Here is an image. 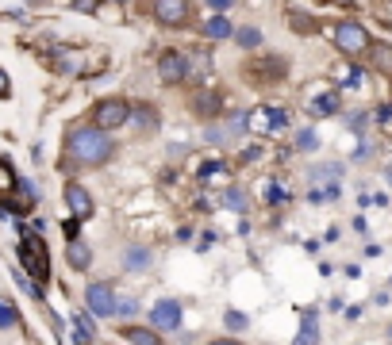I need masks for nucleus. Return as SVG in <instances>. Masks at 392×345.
I'll list each match as a JSON object with an SVG mask.
<instances>
[{"label": "nucleus", "instance_id": "34", "mask_svg": "<svg viewBox=\"0 0 392 345\" xmlns=\"http://www.w3.org/2000/svg\"><path fill=\"white\" fill-rule=\"evenodd\" d=\"M97 4H100V0H73V8H77V12H97Z\"/></svg>", "mask_w": 392, "mask_h": 345}, {"label": "nucleus", "instance_id": "26", "mask_svg": "<svg viewBox=\"0 0 392 345\" xmlns=\"http://www.w3.org/2000/svg\"><path fill=\"white\" fill-rule=\"evenodd\" d=\"M223 203H227V207H235V211H246V196H243V192H235V188L223 196Z\"/></svg>", "mask_w": 392, "mask_h": 345}, {"label": "nucleus", "instance_id": "30", "mask_svg": "<svg viewBox=\"0 0 392 345\" xmlns=\"http://www.w3.org/2000/svg\"><path fill=\"white\" fill-rule=\"evenodd\" d=\"M265 200H269V203H281V200H284V192L277 188V184H265Z\"/></svg>", "mask_w": 392, "mask_h": 345}, {"label": "nucleus", "instance_id": "4", "mask_svg": "<svg viewBox=\"0 0 392 345\" xmlns=\"http://www.w3.org/2000/svg\"><path fill=\"white\" fill-rule=\"evenodd\" d=\"M131 119V100L127 96H104L97 107H93V127H100V131H119V127Z\"/></svg>", "mask_w": 392, "mask_h": 345}, {"label": "nucleus", "instance_id": "1", "mask_svg": "<svg viewBox=\"0 0 392 345\" xmlns=\"http://www.w3.org/2000/svg\"><path fill=\"white\" fill-rule=\"evenodd\" d=\"M116 153V146H112V138L100 127H73V131L66 134V162L73 165H104Z\"/></svg>", "mask_w": 392, "mask_h": 345}, {"label": "nucleus", "instance_id": "36", "mask_svg": "<svg viewBox=\"0 0 392 345\" xmlns=\"http://www.w3.org/2000/svg\"><path fill=\"white\" fill-rule=\"evenodd\" d=\"M389 345H392V326H389Z\"/></svg>", "mask_w": 392, "mask_h": 345}, {"label": "nucleus", "instance_id": "22", "mask_svg": "<svg viewBox=\"0 0 392 345\" xmlns=\"http://www.w3.org/2000/svg\"><path fill=\"white\" fill-rule=\"evenodd\" d=\"M73 326H77V342L81 345L93 342V318H88L85 311H81V315H73Z\"/></svg>", "mask_w": 392, "mask_h": 345}, {"label": "nucleus", "instance_id": "32", "mask_svg": "<svg viewBox=\"0 0 392 345\" xmlns=\"http://www.w3.org/2000/svg\"><path fill=\"white\" fill-rule=\"evenodd\" d=\"M296 146H300V150H315V134H312V131H304L300 138H296Z\"/></svg>", "mask_w": 392, "mask_h": 345}, {"label": "nucleus", "instance_id": "33", "mask_svg": "<svg viewBox=\"0 0 392 345\" xmlns=\"http://www.w3.org/2000/svg\"><path fill=\"white\" fill-rule=\"evenodd\" d=\"M8 96H12V81H8V73L0 69V100H8Z\"/></svg>", "mask_w": 392, "mask_h": 345}, {"label": "nucleus", "instance_id": "16", "mask_svg": "<svg viewBox=\"0 0 392 345\" xmlns=\"http://www.w3.org/2000/svg\"><path fill=\"white\" fill-rule=\"evenodd\" d=\"M66 261H69V265H73V268L81 272V268H88V265H93V249H88L85 242H69V249H66Z\"/></svg>", "mask_w": 392, "mask_h": 345}, {"label": "nucleus", "instance_id": "18", "mask_svg": "<svg viewBox=\"0 0 392 345\" xmlns=\"http://www.w3.org/2000/svg\"><path fill=\"white\" fill-rule=\"evenodd\" d=\"M16 184H20V177H16V169H12V162L8 157H0V196H12Z\"/></svg>", "mask_w": 392, "mask_h": 345}, {"label": "nucleus", "instance_id": "13", "mask_svg": "<svg viewBox=\"0 0 392 345\" xmlns=\"http://www.w3.org/2000/svg\"><path fill=\"white\" fill-rule=\"evenodd\" d=\"M31 207H35V192H31L27 181H20V184H16V192L8 196V211L23 215V211H31Z\"/></svg>", "mask_w": 392, "mask_h": 345}, {"label": "nucleus", "instance_id": "14", "mask_svg": "<svg viewBox=\"0 0 392 345\" xmlns=\"http://www.w3.org/2000/svg\"><path fill=\"white\" fill-rule=\"evenodd\" d=\"M204 38H212V42H223V38H235V27L227 23L223 16H212L204 23Z\"/></svg>", "mask_w": 392, "mask_h": 345}, {"label": "nucleus", "instance_id": "28", "mask_svg": "<svg viewBox=\"0 0 392 345\" xmlns=\"http://www.w3.org/2000/svg\"><path fill=\"white\" fill-rule=\"evenodd\" d=\"M77 227H81V219H66V222H62V230H66L69 242H77Z\"/></svg>", "mask_w": 392, "mask_h": 345}, {"label": "nucleus", "instance_id": "6", "mask_svg": "<svg viewBox=\"0 0 392 345\" xmlns=\"http://www.w3.org/2000/svg\"><path fill=\"white\" fill-rule=\"evenodd\" d=\"M85 303H88V315H97V318H112V315H116V292H112L108 280L88 284L85 288Z\"/></svg>", "mask_w": 392, "mask_h": 345}, {"label": "nucleus", "instance_id": "27", "mask_svg": "<svg viewBox=\"0 0 392 345\" xmlns=\"http://www.w3.org/2000/svg\"><path fill=\"white\" fill-rule=\"evenodd\" d=\"M138 123L154 131V127H158V112H154V107H138Z\"/></svg>", "mask_w": 392, "mask_h": 345}, {"label": "nucleus", "instance_id": "21", "mask_svg": "<svg viewBox=\"0 0 392 345\" xmlns=\"http://www.w3.org/2000/svg\"><path fill=\"white\" fill-rule=\"evenodd\" d=\"M235 42H238L243 50H254L258 42H262V31H258V27H238V31H235Z\"/></svg>", "mask_w": 392, "mask_h": 345}, {"label": "nucleus", "instance_id": "35", "mask_svg": "<svg viewBox=\"0 0 392 345\" xmlns=\"http://www.w3.org/2000/svg\"><path fill=\"white\" fill-rule=\"evenodd\" d=\"M208 345H243V342H235V337H216V342H208Z\"/></svg>", "mask_w": 392, "mask_h": 345}, {"label": "nucleus", "instance_id": "29", "mask_svg": "<svg viewBox=\"0 0 392 345\" xmlns=\"http://www.w3.org/2000/svg\"><path fill=\"white\" fill-rule=\"evenodd\" d=\"M208 8L216 12V16H223L227 8H235V0H208Z\"/></svg>", "mask_w": 392, "mask_h": 345}, {"label": "nucleus", "instance_id": "2", "mask_svg": "<svg viewBox=\"0 0 392 345\" xmlns=\"http://www.w3.org/2000/svg\"><path fill=\"white\" fill-rule=\"evenodd\" d=\"M20 265L27 268V277L35 280V284H47V280H50V249H47V242H42L39 230H23V238H20Z\"/></svg>", "mask_w": 392, "mask_h": 345}, {"label": "nucleus", "instance_id": "8", "mask_svg": "<svg viewBox=\"0 0 392 345\" xmlns=\"http://www.w3.org/2000/svg\"><path fill=\"white\" fill-rule=\"evenodd\" d=\"M181 315H185V311H181L177 299H158V303L150 307V326H154V330H177V326H181Z\"/></svg>", "mask_w": 392, "mask_h": 345}, {"label": "nucleus", "instance_id": "15", "mask_svg": "<svg viewBox=\"0 0 392 345\" xmlns=\"http://www.w3.org/2000/svg\"><path fill=\"white\" fill-rule=\"evenodd\" d=\"M369 62H373V69H381V73L392 77V47H389V42H373V47H369Z\"/></svg>", "mask_w": 392, "mask_h": 345}, {"label": "nucleus", "instance_id": "17", "mask_svg": "<svg viewBox=\"0 0 392 345\" xmlns=\"http://www.w3.org/2000/svg\"><path fill=\"white\" fill-rule=\"evenodd\" d=\"M308 112H312V115H334V112H339V92H334V88H331V92H319L312 104H308Z\"/></svg>", "mask_w": 392, "mask_h": 345}, {"label": "nucleus", "instance_id": "24", "mask_svg": "<svg viewBox=\"0 0 392 345\" xmlns=\"http://www.w3.org/2000/svg\"><path fill=\"white\" fill-rule=\"evenodd\" d=\"M223 322H227V330H246V326H250V318H246L243 311H227Z\"/></svg>", "mask_w": 392, "mask_h": 345}, {"label": "nucleus", "instance_id": "7", "mask_svg": "<svg viewBox=\"0 0 392 345\" xmlns=\"http://www.w3.org/2000/svg\"><path fill=\"white\" fill-rule=\"evenodd\" d=\"M158 77H162V85H185L188 81V54L166 50V54L158 58Z\"/></svg>", "mask_w": 392, "mask_h": 345}, {"label": "nucleus", "instance_id": "19", "mask_svg": "<svg viewBox=\"0 0 392 345\" xmlns=\"http://www.w3.org/2000/svg\"><path fill=\"white\" fill-rule=\"evenodd\" d=\"M16 322H20V311H16V303H12L8 296H0V330H12Z\"/></svg>", "mask_w": 392, "mask_h": 345}, {"label": "nucleus", "instance_id": "37", "mask_svg": "<svg viewBox=\"0 0 392 345\" xmlns=\"http://www.w3.org/2000/svg\"><path fill=\"white\" fill-rule=\"evenodd\" d=\"M119 4H127V0H119Z\"/></svg>", "mask_w": 392, "mask_h": 345}, {"label": "nucleus", "instance_id": "38", "mask_svg": "<svg viewBox=\"0 0 392 345\" xmlns=\"http://www.w3.org/2000/svg\"><path fill=\"white\" fill-rule=\"evenodd\" d=\"M389 181H392V172H389Z\"/></svg>", "mask_w": 392, "mask_h": 345}, {"label": "nucleus", "instance_id": "31", "mask_svg": "<svg viewBox=\"0 0 392 345\" xmlns=\"http://www.w3.org/2000/svg\"><path fill=\"white\" fill-rule=\"evenodd\" d=\"M289 23H293L296 31H312V27H315V23H312V19H308V16H293V19H289Z\"/></svg>", "mask_w": 392, "mask_h": 345}, {"label": "nucleus", "instance_id": "5", "mask_svg": "<svg viewBox=\"0 0 392 345\" xmlns=\"http://www.w3.org/2000/svg\"><path fill=\"white\" fill-rule=\"evenodd\" d=\"M154 19L162 27H185L193 19V0H154Z\"/></svg>", "mask_w": 392, "mask_h": 345}, {"label": "nucleus", "instance_id": "3", "mask_svg": "<svg viewBox=\"0 0 392 345\" xmlns=\"http://www.w3.org/2000/svg\"><path fill=\"white\" fill-rule=\"evenodd\" d=\"M331 38H334V47L343 50L346 58H362V54H369V47H373L369 31H365L358 19H343V23H334Z\"/></svg>", "mask_w": 392, "mask_h": 345}, {"label": "nucleus", "instance_id": "11", "mask_svg": "<svg viewBox=\"0 0 392 345\" xmlns=\"http://www.w3.org/2000/svg\"><path fill=\"white\" fill-rule=\"evenodd\" d=\"M296 345H319V315L308 307L300 315V334H296Z\"/></svg>", "mask_w": 392, "mask_h": 345}, {"label": "nucleus", "instance_id": "23", "mask_svg": "<svg viewBox=\"0 0 392 345\" xmlns=\"http://www.w3.org/2000/svg\"><path fill=\"white\" fill-rule=\"evenodd\" d=\"M123 265H127V268H147L150 265V253H147V249H127V257H123Z\"/></svg>", "mask_w": 392, "mask_h": 345}, {"label": "nucleus", "instance_id": "25", "mask_svg": "<svg viewBox=\"0 0 392 345\" xmlns=\"http://www.w3.org/2000/svg\"><path fill=\"white\" fill-rule=\"evenodd\" d=\"M135 311H138V303H135V299L116 296V315H135Z\"/></svg>", "mask_w": 392, "mask_h": 345}, {"label": "nucleus", "instance_id": "10", "mask_svg": "<svg viewBox=\"0 0 392 345\" xmlns=\"http://www.w3.org/2000/svg\"><path fill=\"white\" fill-rule=\"evenodd\" d=\"M66 203L73 211V219H88L93 215V196L85 184H66Z\"/></svg>", "mask_w": 392, "mask_h": 345}, {"label": "nucleus", "instance_id": "9", "mask_svg": "<svg viewBox=\"0 0 392 345\" xmlns=\"http://www.w3.org/2000/svg\"><path fill=\"white\" fill-rule=\"evenodd\" d=\"M289 123V115L281 107H254V112L246 115V127H254V134H265V131H281Z\"/></svg>", "mask_w": 392, "mask_h": 345}, {"label": "nucleus", "instance_id": "12", "mask_svg": "<svg viewBox=\"0 0 392 345\" xmlns=\"http://www.w3.org/2000/svg\"><path fill=\"white\" fill-rule=\"evenodd\" d=\"M123 342L127 345H166L162 337H158L154 326H150V330L147 326H123Z\"/></svg>", "mask_w": 392, "mask_h": 345}, {"label": "nucleus", "instance_id": "20", "mask_svg": "<svg viewBox=\"0 0 392 345\" xmlns=\"http://www.w3.org/2000/svg\"><path fill=\"white\" fill-rule=\"evenodd\" d=\"M196 112H200V115H219V112H223V100H219L216 92L196 96Z\"/></svg>", "mask_w": 392, "mask_h": 345}]
</instances>
